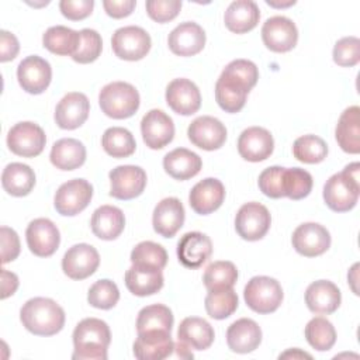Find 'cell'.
Segmentation results:
<instances>
[{
	"label": "cell",
	"instance_id": "36",
	"mask_svg": "<svg viewBox=\"0 0 360 360\" xmlns=\"http://www.w3.org/2000/svg\"><path fill=\"white\" fill-rule=\"evenodd\" d=\"M1 186L10 195L24 197L35 186V173L28 165L8 163L1 173Z\"/></svg>",
	"mask_w": 360,
	"mask_h": 360
},
{
	"label": "cell",
	"instance_id": "13",
	"mask_svg": "<svg viewBox=\"0 0 360 360\" xmlns=\"http://www.w3.org/2000/svg\"><path fill=\"white\" fill-rule=\"evenodd\" d=\"M25 239L30 250L39 257L52 256L60 243L58 226L48 218H37L31 221L25 231Z\"/></svg>",
	"mask_w": 360,
	"mask_h": 360
},
{
	"label": "cell",
	"instance_id": "46",
	"mask_svg": "<svg viewBox=\"0 0 360 360\" xmlns=\"http://www.w3.org/2000/svg\"><path fill=\"white\" fill-rule=\"evenodd\" d=\"M120 300V290L117 284L108 278L96 281L87 292V301L91 307L98 309H111Z\"/></svg>",
	"mask_w": 360,
	"mask_h": 360
},
{
	"label": "cell",
	"instance_id": "53",
	"mask_svg": "<svg viewBox=\"0 0 360 360\" xmlns=\"http://www.w3.org/2000/svg\"><path fill=\"white\" fill-rule=\"evenodd\" d=\"M20 51L18 39L14 34L1 30L0 31V60L8 62L13 60Z\"/></svg>",
	"mask_w": 360,
	"mask_h": 360
},
{
	"label": "cell",
	"instance_id": "45",
	"mask_svg": "<svg viewBox=\"0 0 360 360\" xmlns=\"http://www.w3.org/2000/svg\"><path fill=\"white\" fill-rule=\"evenodd\" d=\"M132 264L153 266L160 270L165 269L167 263V252L165 248L152 240L139 242L131 252Z\"/></svg>",
	"mask_w": 360,
	"mask_h": 360
},
{
	"label": "cell",
	"instance_id": "34",
	"mask_svg": "<svg viewBox=\"0 0 360 360\" xmlns=\"http://www.w3.org/2000/svg\"><path fill=\"white\" fill-rule=\"evenodd\" d=\"M177 338L194 350L208 349L215 338L212 326L200 316H188L180 322Z\"/></svg>",
	"mask_w": 360,
	"mask_h": 360
},
{
	"label": "cell",
	"instance_id": "51",
	"mask_svg": "<svg viewBox=\"0 0 360 360\" xmlns=\"http://www.w3.org/2000/svg\"><path fill=\"white\" fill-rule=\"evenodd\" d=\"M93 0H62L59 8L63 17L72 21H79L89 17L93 11Z\"/></svg>",
	"mask_w": 360,
	"mask_h": 360
},
{
	"label": "cell",
	"instance_id": "24",
	"mask_svg": "<svg viewBox=\"0 0 360 360\" xmlns=\"http://www.w3.org/2000/svg\"><path fill=\"white\" fill-rule=\"evenodd\" d=\"M174 342L167 330L138 332L134 342V354L139 360H162L172 356Z\"/></svg>",
	"mask_w": 360,
	"mask_h": 360
},
{
	"label": "cell",
	"instance_id": "44",
	"mask_svg": "<svg viewBox=\"0 0 360 360\" xmlns=\"http://www.w3.org/2000/svg\"><path fill=\"white\" fill-rule=\"evenodd\" d=\"M312 176L309 172L300 167H290L283 172V191L284 197L291 200H302L312 190Z\"/></svg>",
	"mask_w": 360,
	"mask_h": 360
},
{
	"label": "cell",
	"instance_id": "56",
	"mask_svg": "<svg viewBox=\"0 0 360 360\" xmlns=\"http://www.w3.org/2000/svg\"><path fill=\"white\" fill-rule=\"evenodd\" d=\"M173 352H176V356L177 357H181V359H193V353L190 350V347L187 345H184L183 342H177L174 343V349Z\"/></svg>",
	"mask_w": 360,
	"mask_h": 360
},
{
	"label": "cell",
	"instance_id": "37",
	"mask_svg": "<svg viewBox=\"0 0 360 360\" xmlns=\"http://www.w3.org/2000/svg\"><path fill=\"white\" fill-rule=\"evenodd\" d=\"M42 44L55 55L73 56L80 44V31H75L65 25H53L42 35Z\"/></svg>",
	"mask_w": 360,
	"mask_h": 360
},
{
	"label": "cell",
	"instance_id": "22",
	"mask_svg": "<svg viewBox=\"0 0 360 360\" xmlns=\"http://www.w3.org/2000/svg\"><path fill=\"white\" fill-rule=\"evenodd\" d=\"M167 45L174 55H197L205 45V31L197 22L184 21L169 34Z\"/></svg>",
	"mask_w": 360,
	"mask_h": 360
},
{
	"label": "cell",
	"instance_id": "25",
	"mask_svg": "<svg viewBox=\"0 0 360 360\" xmlns=\"http://www.w3.org/2000/svg\"><path fill=\"white\" fill-rule=\"evenodd\" d=\"M225 198V187L221 180L207 177L198 181L188 194L190 207L200 215H208L218 210Z\"/></svg>",
	"mask_w": 360,
	"mask_h": 360
},
{
	"label": "cell",
	"instance_id": "55",
	"mask_svg": "<svg viewBox=\"0 0 360 360\" xmlns=\"http://www.w3.org/2000/svg\"><path fill=\"white\" fill-rule=\"evenodd\" d=\"M18 288V277L15 273L1 269V300L13 295Z\"/></svg>",
	"mask_w": 360,
	"mask_h": 360
},
{
	"label": "cell",
	"instance_id": "54",
	"mask_svg": "<svg viewBox=\"0 0 360 360\" xmlns=\"http://www.w3.org/2000/svg\"><path fill=\"white\" fill-rule=\"evenodd\" d=\"M136 6L135 0H104L103 7L105 13L112 18L128 17Z\"/></svg>",
	"mask_w": 360,
	"mask_h": 360
},
{
	"label": "cell",
	"instance_id": "14",
	"mask_svg": "<svg viewBox=\"0 0 360 360\" xmlns=\"http://www.w3.org/2000/svg\"><path fill=\"white\" fill-rule=\"evenodd\" d=\"M292 248L305 257H315L325 253L330 246L329 231L316 222H305L295 228L291 236Z\"/></svg>",
	"mask_w": 360,
	"mask_h": 360
},
{
	"label": "cell",
	"instance_id": "32",
	"mask_svg": "<svg viewBox=\"0 0 360 360\" xmlns=\"http://www.w3.org/2000/svg\"><path fill=\"white\" fill-rule=\"evenodd\" d=\"M202 167L201 158L186 149V148H176L172 152L166 153L163 158V169L165 172L176 179V180H188L200 173Z\"/></svg>",
	"mask_w": 360,
	"mask_h": 360
},
{
	"label": "cell",
	"instance_id": "10",
	"mask_svg": "<svg viewBox=\"0 0 360 360\" xmlns=\"http://www.w3.org/2000/svg\"><path fill=\"white\" fill-rule=\"evenodd\" d=\"M110 195L118 200H132L141 195L146 187V173L142 167L122 165L114 167L110 173Z\"/></svg>",
	"mask_w": 360,
	"mask_h": 360
},
{
	"label": "cell",
	"instance_id": "29",
	"mask_svg": "<svg viewBox=\"0 0 360 360\" xmlns=\"http://www.w3.org/2000/svg\"><path fill=\"white\" fill-rule=\"evenodd\" d=\"M262 342L260 326L249 318H240L232 322L226 330L228 347L235 353H250Z\"/></svg>",
	"mask_w": 360,
	"mask_h": 360
},
{
	"label": "cell",
	"instance_id": "20",
	"mask_svg": "<svg viewBox=\"0 0 360 360\" xmlns=\"http://www.w3.org/2000/svg\"><path fill=\"white\" fill-rule=\"evenodd\" d=\"M274 149L271 134L262 127H249L242 131L238 139V152L248 162L266 160Z\"/></svg>",
	"mask_w": 360,
	"mask_h": 360
},
{
	"label": "cell",
	"instance_id": "4",
	"mask_svg": "<svg viewBox=\"0 0 360 360\" xmlns=\"http://www.w3.org/2000/svg\"><path fill=\"white\" fill-rule=\"evenodd\" d=\"M98 104L110 118H129L139 108V93L127 82H111L100 90Z\"/></svg>",
	"mask_w": 360,
	"mask_h": 360
},
{
	"label": "cell",
	"instance_id": "27",
	"mask_svg": "<svg viewBox=\"0 0 360 360\" xmlns=\"http://www.w3.org/2000/svg\"><path fill=\"white\" fill-rule=\"evenodd\" d=\"M342 301L340 290L329 280H318L308 285L305 291V304L314 314H333Z\"/></svg>",
	"mask_w": 360,
	"mask_h": 360
},
{
	"label": "cell",
	"instance_id": "3",
	"mask_svg": "<svg viewBox=\"0 0 360 360\" xmlns=\"http://www.w3.org/2000/svg\"><path fill=\"white\" fill-rule=\"evenodd\" d=\"M360 165L353 162L340 173L332 174L323 186L325 204L335 212H346L354 208L360 194Z\"/></svg>",
	"mask_w": 360,
	"mask_h": 360
},
{
	"label": "cell",
	"instance_id": "40",
	"mask_svg": "<svg viewBox=\"0 0 360 360\" xmlns=\"http://www.w3.org/2000/svg\"><path fill=\"white\" fill-rule=\"evenodd\" d=\"M238 280V270L232 262L218 260L207 266L202 281L208 291L232 288Z\"/></svg>",
	"mask_w": 360,
	"mask_h": 360
},
{
	"label": "cell",
	"instance_id": "15",
	"mask_svg": "<svg viewBox=\"0 0 360 360\" xmlns=\"http://www.w3.org/2000/svg\"><path fill=\"white\" fill-rule=\"evenodd\" d=\"M17 79L22 90L30 94L44 93L52 79V69L48 60L38 55L24 58L17 68Z\"/></svg>",
	"mask_w": 360,
	"mask_h": 360
},
{
	"label": "cell",
	"instance_id": "23",
	"mask_svg": "<svg viewBox=\"0 0 360 360\" xmlns=\"http://www.w3.org/2000/svg\"><path fill=\"white\" fill-rule=\"evenodd\" d=\"M212 253V242L210 236L194 231L184 233L177 243L179 262L188 269H198Z\"/></svg>",
	"mask_w": 360,
	"mask_h": 360
},
{
	"label": "cell",
	"instance_id": "18",
	"mask_svg": "<svg viewBox=\"0 0 360 360\" xmlns=\"http://www.w3.org/2000/svg\"><path fill=\"white\" fill-rule=\"evenodd\" d=\"M166 103L174 112L180 115H191L201 107V94L194 82L180 77L167 84Z\"/></svg>",
	"mask_w": 360,
	"mask_h": 360
},
{
	"label": "cell",
	"instance_id": "38",
	"mask_svg": "<svg viewBox=\"0 0 360 360\" xmlns=\"http://www.w3.org/2000/svg\"><path fill=\"white\" fill-rule=\"evenodd\" d=\"M101 146L107 155L121 159L131 156L136 149V142L131 131L122 127L107 128L101 136Z\"/></svg>",
	"mask_w": 360,
	"mask_h": 360
},
{
	"label": "cell",
	"instance_id": "43",
	"mask_svg": "<svg viewBox=\"0 0 360 360\" xmlns=\"http://www.w3.org/2000/svg\"><path fill=\"white\" fill-rule=\"evenodd\" d=\"M207 314L214 319H225L238 308V295L232 288L208 291L204 300Z\"/></svg>",
	"mask_w": 360,
	"mask_h": 360
},
{
	"label": "cell",
	"instance_id": "30",
	"mask_svg": "<svg viewBox=\"0 0 360 360\" xmlns=\"http://www.w3.org/2000/svg\"><path fill=\"white\" fill-rule=\"evenodd\" d=\"M90 226L97 238L114 240L125 228V215L118 207L101 205L93 212Z\"/></svg>",
	"mask_w": 360,
	"mask_h": 360
},
{
	"label": "cell",
	"instance_id": "58",
	"mask_svg": "<svg viewBox=\"0 0 360 360\" xmlns=\"http://www.w3.org/2000/svg\"><path fill=\"white\" fill-rule=\"evenodd\" d=\"M266 3H267L269 6H271V7H288V6L295 4V1H294V0H290V1H287V3H276V1H270V0H267Z\"/></svg>",
	"mask_w": 360,
	"mask_h": 360
},
{
	"label": "cell",
	"instance_id": "12",
	"mask_svg": "<svg viewBox=\"0 0 360 360\" xmlns=\"http://www.w3.org/2000/svg\"><path fill=\"white\" fill-rule=\"evenodd\" d=\"M100 264V256L94 246L87 243L73 245L62 259V270L72 280L90 277Z\"/></svg>",
	"mask_w": 360,
	"mask_h": 360
},
{
	"label": "cell",
	"instance_id": "57",
	"mask_svg": "<svg viewBox=\"0 0 360 360\" xmlns=\"http://www.w3.org/2000/svg\"><path fill=\"white\" fill-rule=\"evenodd\" d=\"M285 357H292V359H297V357H308L311 359V354L305 353V352H301L300 349H292V350H288L283 354H280V359H285Z\"/></svg>",
	"mask_w": 360,
	"mask_h": 360
},
{
	"label": "cell",
	"instance_id": "33",
	"mask_svg": "<svg viewBox=\"0 0 360 360\" xmlns=\"http://www.w3.org/2000/svg\"><path fill=\"white\" fill-rule=\"evenodd\" d=\"M335 136L346 153L356 155L360 152V108L357 105L347 107L340 114Z\"/></svg>",
	"mask_w": 360,
	"mask_h": 360
},
{
	"label": "cell",
	"instance_id": "11",
	"mask_svg": "<svg viewBox=\"0 0 360 360\" xmlns=\"http://www.w3.org/2000/svg\"><path fill=\"white\" fill-rule=\"evenodd\" d=\"M262 39L266 48L273 52H288L297 45L298 30L292 20L284 15H274L264 21Z\"/></svg>",
	"mask_w": 360,
	"mask_h": 360
},
{
	"label": "cell",
	"instance_id": "47",
	"mask_svg": "<svg viewBox=\"0 0 360 360\" xmlns=\"http://www.w3.org/2000/svg\"><path fill=\"white\" fill-rule=\"evenodd\" d=\"M103 49L101 35L91 28H83L80 31V44L72 59L77 63H91L94 62Z\"/></svg>",
	"mask_w": 360,
	"mask_h": 360
},
{
	"label": "cell",
	"instance_id": "21",
	"mask_svg": "<svg viewBox=\"0 0 360 360\" xmlns=\"http://www.w3.org/2000/svg\"><path fill=\"white\" fill-rule=\"evenodd\" d=\"M186 218L184 207L176 197H167L159 201L153 210L152 225L158 235L173 238L183 226Z\"/></svg>",
	"mask_w": 360,
	"mask_h": 360
},
{
	"label": "cell",
	"instance_id": "50",
	"mask_svg": "<svg viewBox=\"0 0 360 360\" xmlns=\"http://www.w3.org/2000/svg\"><path fill=\"white\" fill-rule=\"evenodd\" d=\"M148 15L156 22H167L177 17L181 1L180 0H148L145 3Z\"/></svg>",
	"mask_w": 360,
	"mask_h": 360
},
{
	"label": "cell",
	"instance_id": "7",
	"mask_svg": "<svg viewBox=\"0 0 360 360\" xmlns=\"http://www.w3.org/2000/svg\"><path fill=\"white\" fill-rule=\"evenodd\" d=\"M46 143L44 129L31 121H22L10 128L7 134L8 149L22 158L38 156Z\"/></svg>",
	"mask_w": 360,
	"mask_h": 360
},
{
	"label": "cell",
	"instance_id": "49",
	"mask_svg": "<svg viewBox=\"0 0 360 360\" xmlns=\"http://www.w3.org/2000/svg\"><path fill=\"white\" fill-rule=\"evenodd\" d=\"M283 172L281 166H270L259 174V188L260 191L270 198L284 197L283 191Z\"/></svg>",
	"mask_w": 360,
	"mask_h": 360
},
{
	"label": "cell",
	"instance_id": "2",
	"mask_svg": "<svg viewBox=\"0 0 360 360\" xmlns=\"http://www.w3.org/2000/svg\"><path fill=\"white\" fill-rule=\"evenodd\" d=\"M73 360H107L111 333L108 325L98 318L82 319L73 330Z\"/></svg>",
	"mask_w": 360,
	"mask_h": 360
},
{
	"label": "cell",
	"instance_id": "16",
	"mask_svg": "<svg viewBox=\"0 0 360 360\" xmlns=\"http://www.w3.org/2000/svg\"><path fill=\"white\" fill-rule=\"evenodd\" d=\"M187 135L194 146L204 150H217L226 141V128L218 118L201 115L188 125Z\"/></svg>",
	"mask_w": 360,
	"mask_h": 360
},
{
	"label": "cell",
	"instance_id": "41",
	"mask_svg": "<svg viewBox=\"0 0 360 360\" xmlns=\"http://www.w3.org/2000/svg\"><path fill=\"white\" fill-rule=\"evenodd\" d=\"M292 155L297 160L308 165L321 163L328 155L326 142L318 135H302L292 143Z\"/></svg>",
	"mask_w": 360,
	"mask_h": 360
},
{
	"label": "cell",
	"instance_id": "17",
	"mask_svg": "<svg viewBox=\"0 0 360 360\" xmlns=\"http://www.w3.org/2000/svg\"><path fill=\"white\" fill-rule=\"evenodd\" d=\"M141 132L148 148L162 149L173 141L174 124L165 111L153 108L142 117Z\"/></svg>",
	"mask_w": 360,
	"mask_h": 360
},
{
	"label": "cell",
	"instance_id": "48",
	"mask_svg": "<svg viewBox=\"0 0 360 360\" xmlns=\"http://www.w3.org/2000/svg\"><path fill=\"white\" fill-rule=\"evenodd\" d=\"M360 60V41L357 37L340 38L333 46V62L342 68H352Z\"/></svg>",
	"mask_w": 360,
	"mask_h": 360
},
{
	"label": "cell",
	"instance_id": "5",
	"mask_svg": "<svg viewBox=\"0 0 360 360\" xmlns=\"http://www.w3.org/2000/svg\"><path fill=\"white\" fill-rule=\"evenodd\" d=\"M243 298L252 311L257 314H270L281 305L283 288L273 277L256 276L245 285Z\"/></svg>",
	"mask_w": 360,
	"mask_h": 360
},
{
	"label": "cell",
	"instance_id": "52",
	"mask_svg": "<svg viewBox=\"0 0 360 360\" xmlns=\"http://www.w3.org/2000/svg\"><path fill=\"white\" fill-rule=\"evenodd\" d=\"M0 238H1V263L6 264L18 257L21 250L20 239L17 232L8 226H1Z\"/></svg>",
	"mask_w": 360,
	"mask_h": 360
},
{
	"label": "cell",
	"instance_id": "8",
	"mask_svg": "<svg viewBox=\"0 0 360 360\" xmlns=\"http://www.w3.org/2000/svg\"><path fill=\"white\" fill-rule=\"evenodd\" d=\"M93 186L84 179H73L63 183L55 193V210L65 217H75L91 201Z\"/></svg>",
	"mask_w": 360,
	"mask_h": 360
},
{
	"label": "cell",
	"instance_id": "1",
	"mask_svg": "<svg viewBox=\"0 0 360 360\" xmlns=\"http://www.w3.org/2000/svg\"><path fill=\"white\" fill-rule=\"evenodd\" d=\"M22 326L37 336H52L65 325V311L56 301L45 297L28 300L20 311Z\"/></svg>",
	"mask_w": 360,
	"mask_h": 360
},
{
	"label": "cell",
	"instance_id": "39",
	"mask_svg": "<svg viewBox=\"0 0 360 360\" xmlns=\"http://www.w3.org/2000/svg\"><path fill=\"white\" fill-rule=\"evenodd\" d=\"M173 314L169 307L163 304H152L143 307L136 318V330H167L172 332L173 328Z\"/></svg>",
	"mask_w": 360,
	"mask_h": 360
},
{
	"label": "cell",
	"instance_id": "19",
	"mask_svg": "<svg viewBox=\"0 0 360 360\" xmlns=\"http://www.w3.org/2000/svg\"><path fill=\"white\" fill-rule=\"evenodd\" d=\"M90 112L86 94L72 91L65 94L55 108V122L62 129H76L84 124Z\"/></svg>",
	"mask_w": 360,
	"mask_h": 360
},
{
	"label": "cell",
	"instance_id": "42",
	"mask_svg": "<svg viewBox=\"0 0 360 360\" xmlns=\"http://www.w3.org/2000/svg\"><path fill=\"white\" fill-rule=\"evenodd\" d=\"M305 338L315 350L326 352L336 342V330L330 321L323 316H315L305 326Z\"/></svg>",
	"mask_w": 360,
	"mask_h": 360
},
{
	"label": "cell",
	"instance_id": "9",
	"mask_svg": "<svg viewBox=\"0 0 360 360\" xmlns=\"http://www.w3.org/2000/svg\"><path fill=\"white\" fill-rule=\"evenodd\" d=\"M271 217L269 210L256 201L243 204L235 217V229L245 240H259L270 229Z\"/></svg>",
	"mask_w": 360,
	"mask_h": 360
},
{
	"label": "cell",
	"instance_id": "28",
	"mask_svg": "<svg viewBox=\"0 0 360 360\" xmlns=\"http://www.w3.org/2000/svg\"><path fill=\"white\" fill-rule=\"evenodd\" d=\"M125 285L134 295L146 297L158 292L165 283L160 269L145 264H132L125 273Z\"/></svg>",
	"mask_w": 360,
	"mask_h": 360
},
{
	"label": "cell",
	"instance_id": "6",
	"mask_svg": "<svg viewBox=\"0 0 360 360\" xmlns=\"http://www.w3.org/2000/svg\"><path fill=\"white\" fill-rule=\"evenodd\" d=\"M152 41L149 34L138 25H127L118 28L111 38V46L120 59L141 60L150 49Z\"/></svg>",
	"mask_w": 360,
	"mask_h": 360
},
{
	"label": "cell",
	"instance_id": "31",
	"mask_svg": "<svg viewBox=\"0 0 360 360\" xmlns=\"http://www.w3.org/2000/svg\"><path fill=\"white\" fill-rule=\"evenodd\" d=\"M260 20L259 6L252 0L232 1L224 14L225 25L235 34H245L252 31Z\"/></svg>",
	"mask_w": 360,
	"mask_h": 360
},
{
	"label": "cell",
	"instance_id": "26",
	"mask_svg": "<svg viewBox=\"0 0 360 360\" xmlns=\"http://www.w3.org/2000/svg\"><path fill=\"white\" fill-rule=\"evenodd\" d=\"M252 89L242 80L222 72L215 83V100L225 112H239Z\"/></svg>",
	"mask_w": 360,
	"mask_h": 360
},
{
	"label": "cell",
	"instance_id": "35",
	"mask_svg": "<svg viewBox=\"0 0 360 360\" xmlns=\"http://www.w3.org/2000/svg\"><path fill=\"white\" fill-rule=\"evenodd\" d=\"M51 163L59 170H75L86 162V148L75 138H62L52 145Z\"/></svg>",
	"mask_w": 360,
	"mask_h": 360
}]
</instances>
